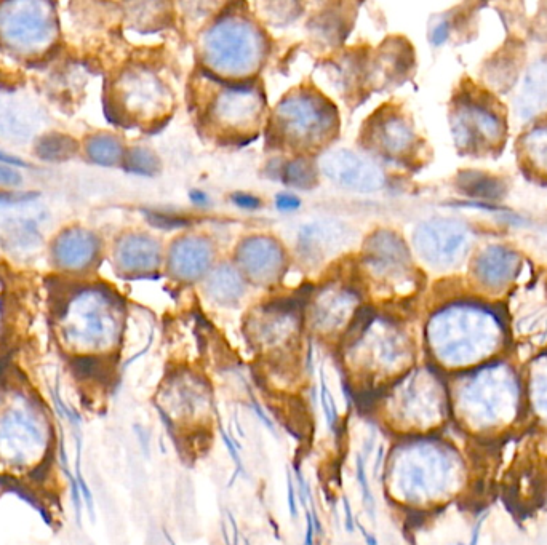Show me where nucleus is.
Masks as SVG:
<instances>
[{"instance_id":"obj_1","label":"nucleus","mask_w":547,"mask_h":545,"mask_svg":"<svg viewBox=\"0 0 547 545\" xmlns=\"http://www.w3.org/2000/svg\"><path fill=\"white\" fill-rule=\"evenodd\" d=\"M15 496L48 530L68 522L69 480L63 437L36 373L13 360L0 374V498Z\"/></svg>"},{"instance_id":"obj_2","label":"nucleus","mask_w":547,"mask_h":545,"mask_svg":"<svg viewBox=\"0 0 547 545\" xmlns=\"http://www.w3.org/2000/svg\"><path fill=\"white\" fill-rule=\"evenodd\" d=\"M453 406L461 426L474 435L500 434L522 411V386L508 363H492L456 384Z\"/></svg>"},{"instance_id":"obj_3","label":"nucleus","mask_w":547,"mask_h":545,"mask_svg":"<svg viewBox=\"0 0 547 545\" xmlns=\"http://www.w3.org/2000/svg\"><path fill=\"white\" fill-rule=\"evenodd\" d=\"M503 335L500 319L477 304L445 307L428 325L432 354L448 368H463L488 359L500 349Z\"/></svg>"},{"instance_id":"obj_4","label":"nucleus","mask_w":547,"mask_h":545,"mask_svg":"<svg viewBox=\"0 0 547 545\" xmlns=\"http://www.w3.org/2000/svg\"><path fill=\"white\" fill-rule=\"evenodd\" d=\"M392 464L400 498L410 502L444 501L455 496L464 482V462L450 443H410Z\"/></svg>"},{"instance_id":"obj_5","label":"nucleus","mask_w":547,"mask_h":545,"mask_svg":"<svg viewBox=\"0 0 547 545\" xmlns=\"http://www.w3.org/2000/svg\"><path fill=\"white\" fill-rule=\"evenodd\" d=\"M204 53L208 66L221 76H247L261 61L263 40L252 24L228 18L208 32Z\"/></svg>"},{"instance_id":"obj_6","label":"nucleus","mask_w":547,"mask_h":545,"mask_svg":"<svg viewBox=\"0 0 547 545\" xmlns=\"http://www.w3.org/2000/svg\"><path fill=\"white\" fill-rule=\"evenodd\" d=\"M335 112L327 101L312 93L288 96L277 109V130L290 146L314 148L335 130Z\"/></svg>"},{"instance_id":"obj_7","label":"nucleus","mask_w":547,"mask_h":545,"mask_svg":"<svg viewBox=\"0 0 547 545\" xmlns=\"http://www.w3.org/2000/svg\"><path fill=\"white\" fill-rule=\"evenodd\" d=\"M452 130L461 151L479 154L498 148L506 135L503 117L482 96L464 95L455 104Z\"/></svg>"},{"instance_id":"obj_8","label":"nucleus","mask_w":547,"mask_h":545,"mask_svg":"<svg viewBox=\"0 0 547 545\" xmlns=\"http://www.w3.org/2000/svg\"><path fill=\"white\" fill-rule=\"evenodd\" d=\"M471 229L458 219L434 218L416 227L413 245L418 255L437 269H450L471 250Z\"/></svg>"},{"instance_id":"obj_9","label":"nucleus","mask_w":547,"mask_h":545,"mask_svg":"<svg viewBox=\"0 0 547 545\" xmlns=\"http://www.w3.org/2000/svg\"><path fill=\"white\" fill-rule=\"evenodd\" d=\"M400 384V418L404 416L415 430H429L444 421L447 394L436 374L429 370L416 371Z\"/></svg>"},{"instance_id":"obj_10","label":"nucleus","mask_w":547,"mask_h":545,"mask_svg":"<svg viewBox=\"0 0 547 545\" xmlns=\"http://www.w3.org/2000/svg\"><path fill=\"white\" fill-rule=\"evenodd\" d=\"M320 170L328 180L349 191L375 192L384 184V175L381 168L372 159L349 151L327 152L320 159Z\"/></svg>"},{"instance_id":"obj_11","label":"nucleus","mask_w":547,"mask_h":545,"mask_svg":"<svg viewBox=\"0 0 547 545\" xmlns=\"http://www.w3.org/2000/svg\"><path fill=\"white\" fill-rule=\"evenodd\" d=\"M365 269L381 285L404 283L412 269V259L400 240L392 232H378L365 247Z\"/></svg>"},{"instance_id":"obj_12","label":"nucleus","mask_w":547,"mask_h":545,"mask_svg":"<svg viewBox=\"0 0 547 545\" xmlns=\"http://www.w3.org/2000/svg\"><path fill=\"white\" fill-rule=\"evenodd\" d=\"M263 112L260 93L248 88H229L223 90L213 101L210 114L216 124L224 130L242 132L253 128Z\"/></svg>"},{"instance_id":"obj_13","label":"nucleus","mask_w":547,"mask_h":545,"mask_svg":"<svg viewBox=\"0 0 547 545\" xmlns=\"http://www.w3.org/2000/svg\"><path fill=\"white\" fill-rule=\"evenodd\" d=\"M351 229L336 221H316L301 229L298 247L309 263H319L340 253L351 243Z\"/></svg>"},{"instance_id":"obj_14","label":"nucleus","mask_w":547,"mask_h":545,"mask_svg":"<svg viewBox=\"0 0 547 545\" xmlns=\"http://www.w3.org/2000/svg\"><path fill=\"white\" fill-rule=\"evenodd\" d=\"M520 267L519 253L504 245H488L474 259L472 272L477 282L490 290H500L516 279Z\"/></svg>"},{"instance_id":"obj_15","label":"nucleus","mask_w":547,"mask_h":545,"mask_svg":"<svg viewBox=\"0 0 547 545\" xmlns=\"http://www.w3.org/2000/svg\"><path fill=\"white\" fill-rule=\"evenodd\" d=\"M239 261L250 279L258 283H272L282 272L284 253L277 242L252 239L240 248Z\"/></svg>"},{"instance_id":"obj_16","label":"nucleus","mask_w":547,"mask_h":545,"mask_svg":"<svg viewBox=\"0 0 547 545\" xmlns=\"http://www.w3.org/2000/svg\"><path fill=\"white\" fill-rule=\"evenodd\" d=\"M415 140L412 125L399 114L376 116L370 128V143L376 151L392 159L407 156L415 148Z\"/></svg>"},{"instance_id":"obj_17","label":"nucleus","mask_w":547,"mask_h":545,"mask_svg":"<svg viewBox=\"0 0 547 545\" xmlns=\"http://www.w3.org/2000/svg\"><path fill=\"white\" fill-rule=\"evenodd\" d=\"M212 263V248L204 240L186 237L170 250V269L181 280H196Z\"/></svg>"},{"instance_id":"obj_18","label":"nucleus","mask_w":547,"mask_h":545,"mask_svg":"<svg viewBox=\"0 0 547 545\" xmlns=\"http://www.w3.org/2000/svg\"><path fill=\"white\" fill-rule=\"evenodd\" d=\"M357 298L352 291L343 288H330L316 299L312 309V319L322 331L343 327L356 309Z\"/></svg>"},{"instance_id":"obj_19","label":"nucleus","mask_w":547,"mask_h":545,"mask_svg":"<svg viewBox=\"0 0 547 545\" xmlns=\"http://www.w3.org/2000/svg\"><path fill=\"white\" fill-rule=\"evenodd\" d=\"M98 253V242L90 232L72 229L63 232L53 245V258L66 269H84Z\"/></svg>"},{"instance_id":"obj_20","label":"nucleus","mask_w":547,"mask_h":545,"mask_svg":"<svg viewBox=\"0 0 547 545\" xmlns=\"http://www.w3.org/2000/svg\"><path fill=\"white\" fill-rule=\"evenodd\" d=\"M547 109V60L533 63L522 80L516 98V111L520 119H532Z\"/></svg>"},{"instance_id":"obj_21","label":"nucleus","mask_w":547,"mask_h":545,"mask_svg":"<svg viewBox=\"0 0 547 545\" xmlns=\"http://www.w3.org/2000/svg\"><path fill=\"white\" fill-rule=\"evenodd\" d=\"M159 245L146 235H128L117 247V261L124 271H152L159 264Z\"/></svg>"},{"instance_id":"obj_22","label":"nucleus","mask_w":547,"mask_h":545,"mask_svg":"<svg viewBox=\"0 0 547 545\" xmlns=\"http://www.w3.org/2000/svg\"><path fill=\"white\" fill-rule=\"evenodd\" d=\"M21 7L23 10L20 12H12V8L10 12H7L10 15L4 20L5 34L10 37V40L23 45L36 44L48 34L47 20L42 13L36 10H24V5Z\"/></svg>"},{"instance_id":"obj_23","label":"nucleus","mask_w":547,"mask_h":545,"mask_svg":"<svg viewBox=\"0 0 547 545\" xmlns=\"http://www.w3.org/2000/svg\"><path fill=\"white\" fill-rule=\"evenodd\" d=\"M208 291L221 304L237 303L244 296V280L232 267H221L208 280Z\"/></svg>"},{"instance_id":"obj_24","label":"nucleus","mask_w":547,"mask_h":545,"mask_svg":"<svg viewBox=\"0 0 547 545\" xmlns=\"http://www.w3.org/2000/svg\"><path fill=\"white\" fill-rule=\"evenodd\" d=\"M458 186L464 194L479 197V199L500 200L506 195V184L500 178L485 175V173H461Z\"/></svg>"},{"instance_id":"obj_25","label":"nucleus","mask_w":547,"mask_h":545,"mask_svg":"<svg viewBox=\"0 0 547 545\" xmlns=\"http://www.w3.org/2000/svg\"><path fill=\"white\" fill-rule=\"evenodd\" d=\"M525 162L547 178V125H540L525 133L520 140Z\"/></svg>"},{"instance_id":"obj_26","label":"nucleus","mask_w":547,"mask_h":545,"mask_svg":"<svg viewBox=\"0 0 547 545\" xmlns=\"http://www.w3.org/2000/svg\"><path fill=\"white\" fill-rule=\"evenodd\" d=\"M528 394L535 418L547 426V357L533 363L528 381Z\"/></svg>"},{"instance_id":"obj_27","label":"nucleus","mask_w":547,"mask_h":545,"mask_svg":"<svg viewBox=\"0 0 547 545\" xmlns=\"http://www.w3.org/2000/svg\"><path fill=\"white\" fill-rule=\"evenodd\" d=\"M77 152L76 140L61 133H47L36 144V154L45 162H63Z\"/></svg>"},{"instance_id":"obj_28","label":"nucleus","mask_w":547,"mask_h":545,"mask_svg":"<svg viewBox=\"0 0 547 545\" xmlns=\"http://www.w3.org/2000/svg\"><path fill=\"white\" fill-rule=\"evenodd\" d=\"M87 156L92 159L95 164L103 165V167H114L119 164L124 157V148L114 136L100 133L87 141Z\"/></svg>"},{"instance_id":"obj_29","label":"nucleus","mask_w":547,"mask_h":545,"mask_svg":"<svg viewBox=\"0 0 547 545\" xmlns=\"http://www.w3.org/2000/svg\"><path fill=\"white\" fill-rule=\"evenodd\" d=\"M127 159L128 170H132V172L149 175V173L156 170V157L152 156V152L146 151V149H133L128 154Z\"/></svg>"},{"instance_id":"obj_30","label":"nucleus","mask_w":547,"mask_h":545,"mask_svg":"<svg viewBox=\"0 0 547 545\" xmlns=\"http://www.w3.org/2000/svg\"><path fill=\"white\" fill-rule=\"evenodd\" d=\"M312 173L309 170V164H306L304 160H296L295 164L290 165V170H288V181L295 184V186H304L308 184L309 178H311Z\"/></svg>"},{"instance_id":"obj_31","label":"nucleus","mask_w":547,"mask_h":545,"mask_svg":"<svg viewBox=\"0 0 547 545\" xmlns=\"http://www.w3.org/2000/svg\"><path fill=\"white\" fill-rule=\"evenodd\" d=\"M39 197V192L0 191V205H23Z\"/></svg>"},{"instance_id":"obj_32","label":"nucleus","mask_w":547,"mask_h":545,"mask_svg":"<svg viewBox=\"0 0 547 545\" xmlns=\"http://www.w3.org/2000/svg\"><path fill=\"white\" fill-rule=\"evenodd\" d=\"M23 183V176L15 168L0 165V184L2 186H20Z\"/></svg>"},{"instance_id":"obj_33","label":"nucleus","mask_w":547,"mask_h":545,"mask_svg":"<svg viewBox=\"0 0 547 545\" xmlns=\"http://www.w3.org/2000/svg\"><path fill=\"white\" fill-rule=\"evenodd\" d=\"M277 207L280 210H295V208L300 207V200L296 199L295 195H280L279 199H277Z\"/></svg>"},{"instance_id":"obj_34","label":"nucleus","mask_w":547,"mask_h":545,"mask_svg":"<svg viewBox=\"0 0 547 545\" xmlns=\"http://www.w3.org/2000/svg\"><path fill=\"white\" fill-rule=\"evenodd\" d=\"M232 199L242 208H256L260 205V200L253 197V195L237 194Z\"/></svg>"},{"instance_id":"obj_35","label":"nucleus","mask_w":547,"mask_h":545,"mask_svg":"<svg viewBox=\"0 0 547 545\" xmlns=\"http://www.w3.org/2000/svg\"><path fill=\"white\" fill-rule=\"evenodd\" d=\"M0 165H7V167H26V162L21 160L20 157L12 156L8 152L0 151Z\"/></svg>"},{"instance_id":"obj_36","label":"nucleus","mask_w":547,"mask_h":545,"mask_svg":"<svg viewBox=\"0 0 547 545\" xmlns=\"http://www.w3.org/2000/svg\"><path fill=\"white\" fill-rule=\"evenodd\" d=\"M482 523H484V517L480 518L477 525L474 526V530H472L471 539H469L468 545H479L480 533H482V531H480L482 530Z\"/></svg>"},{"instance_id":"obj_37","label":"nucleus","mask_w":547,"mask_h":545,"mask_svg":"<svg viewBox=\"0 0 547 545\" xmlns=\"http://www.w3.org/2000/svg\"><path fill=\"white\" fill-rule=\"evenodd\" d=\"M192 200H194V202L196 203H204L205 200H207V197H205L204 194H202V192H192Z\"/></svg>"},{"instance_id":"obj_38","label":"nucleus","mask_w":547,"mask_h":545,"mask_svg":"<svg viewBox=\"0 0 547 545\" xmlns=\"http://www.w3.org/2000/svg\"><path fill=\"white\" fill-rule=\"evenodd\" d=\"M13 362V360H0V374H2V371L7 368L8 363Z\"/></svg>"}]
</instances>
